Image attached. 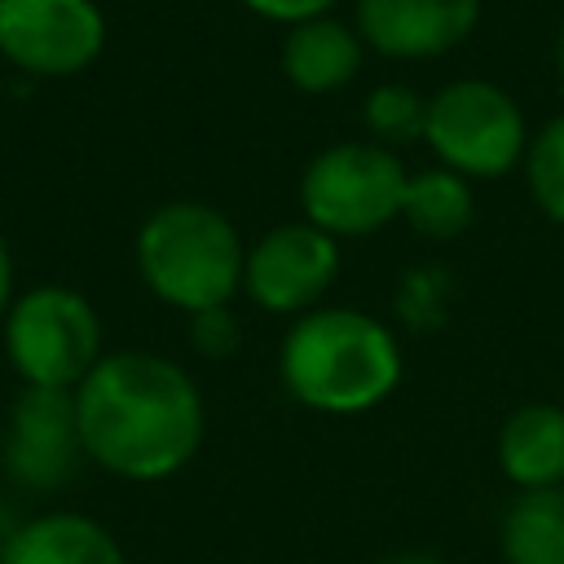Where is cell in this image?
Instances as JSON below:
<instances>
[{"instance_id":"obj_15","label":"cell","mask_w":564,"mask_h":564,"mask_svg":"<svg viewBox=\"0 0 564 564\" xmlns=\"http://www.w3.org/2000/svg\"><path fill=\"white\" fill-rule=\"evenodd\" d=\"M401 220L423 238H454L471 225V185L449 167H427L405 176Z\"/></svg>"},{"instance_id":"obj_16","label":"cell","mask_w":564,"mask_h":564,"mask_svg":"<svg viewBox=\"0 0 564 564\" xmlns=\"http://www.w3.org/2000/svg\"><path fill=\"white\" fill-rule=\"evenodd\" d=\"M524 172L538 207L564 225V115H555L524 150Z\"/></svg>"},{"instance_id":"obj_11","label":"cell","mask_w":564,"mask_h":564,"mask_svg":"<svg viewBox=\"0 0 564 564\" xmlns=\"http://www.w3.org/2000/svg\"><path fill=\"white\" fill-rule=\"evenodd\" d=\"M498 467L520 494L560 489L564 485V410L551 401H529L511 410L498 432Z\"/></svg>"},{"instance_id":"obj_4","label":"cell","mask_w":564,"mask_h":564,"mask_svg":"<svg viewBox=\"0 0 564 564\" xmlns=\"http://www.w3.org/2000/svg\"><path fill=\"white\" fill-rule=\"evenodd\" d=\"M4 348L26 388L75 392L101 361L97 308L70 286H31L4 313Z\"/></svg>"},{"instance_id":"obj_9","label":"cell","mask_w":564,"mask_h":564,"mask_svg":"<svg viewBox=\"0 0 564 564\" xmlns=\"http://www.w3.org/2000/svg\"><path fill=\"white\" fill-rule=\"evenodd\" d=\"M79 419L75 392L62 388H22L9 410L4 432V467L26 489H57L70 480L79 463Z\"/></svg>"},{"instance_id":"obj_23","label":"cell","mask_w":564,"mask_h":564,"mask_svg":"<svg viewBox=\"0 0 564 564\" xmlns=\"http://www.w3.org/2000/svg\"><path fill=\"white\" fill-rule=\"evenodd\" d=\"M555 62H560V79H564V26H560V40H555Z\"/></svg>"},{"instance_id":"obj_8","label":"cell","mask_w":564,"mask_h":564,"mask_svg":"<svg viewBox=\"0 0 564 564\" xmlns=\"http://www.w3.org/2000/svg\"><path fill=\"white\" fill-rule=\"evenodd\" d=\"M335 273H339L335 238L308 220H295L269 229L247 251L242 286L264 313H308L326 295Z\"/></svg>"},{"instance_id":"obj_5","label":"cell","mask_w":564,"mask_h":564,"mask_svg":"<svg viewBox=\"0 0 564 564\" xmlns=\"http://www.w3.org/2000/svg\"><path fill=\"white\" fill-rule=\"evenodd\" d=\"M405 167L379 141H335L308 159L300 176L304 220L322 234H375L401 216Z\"/></svg>"},{"instance_id":"obj_1","label":"cell","mask_w":564,"mask_h":564,"mask_svg":"<svg viewBox=\"0 0 564 564\" xmlns=\"http://www.w3.org/2000/svg\"><path fill=\"white\" fill-rule=\"evenodd\" d=\"M84 454L123 480H167L203 445V397L159 352H106L75 388Z\"/></svg>"},{"instance_id":"obj_3","label":"cell","mask_w":564,"mask_h":564,"mask_svg":"<svg viewBox=\"0 0 564 564\" xmlns=\"http://www.w3.org/2000/svg\"><path fill=\"white\" fill-rule=\"evenodd\" d=\"M137 269L145 286L185 313L220 308L242 286L247 247L212 203H163L137 234Z\"/></svg>"},{"instance_id":"obj_7","label":"cell","mask_w":564,"mask_h":564,"mask_svg":"<svg viewBox=\"0 0 564 564\" xmlns=\"http://www.w3.org/2000/svg\"><path fill=\"white\" fill-rule=\"evenodd\" d=\"M106 44L97 0H0V53L31 75H75Z\"/></svg>"},{"instance_id":"obj_22","label":"cell","mask_w":564,"mask_h":564,"mask_svg":"<svg viewBox=\"0 0 564 564\" xmlns=\"http://www.w3.org/2000/svg\"><path fill=\"white\" fill-rule=\"evenodd\" d=\"M388 564H445V560L423 555V551H410V555H397V560H388Z\"/></svg>"},{"instance_id":"obj_20","label":"cell","mask_w":564,"mask_h":564,"mask_svg":"<svg viewBox=\"0 0 564 564\" xmlns=\"http://www.w3.org/2000/svg\"><path fill=\"white\" fill-rule=\"evenodd\" d=\"M242 4L256 9L260 18H273V22L295 26V22H308V18H326V9L335 0H242Z\"/></svg>"},{"instance_id":"obj_6","label":"cell","mask_w":564,"mask_h":564,"mask_svg":"<svg viewBox=\"0 0 564 564\" xmlns=\"http://www.w3.org/2000/svg\"><path fill=\"white\" fill-rule=\"evenodd\" d=\"M423 141L458 176H507L529 150L516 97L489 79H454L427 97Z\"/></svg>"},{"instance_id":"obj_17","label":"cell","mask_w":564,"mask_h":564,"mask_svg":"<svg viewBox=\"0 0 564 564\" xmlns=\"http://www.w3.org/2000/svg\"><path fill=\"white\" fill-rule=\"evenodd\" d=\"M361 115H366V128L388 145L392 141H419L423 123H427V101L405 84H379L366 97Z\"/></svg>"},{"instance_id":"obj_2","label":"cell","mask_w":564,"mask_h":564,"mask_svg":"<svg viewBox=\"0 0 564 564\" xmlns=\"http://www.w3.org/2000/svg\"><path fill=\"white\" fill-rule=\"evenodd\" d=\"M278 370L300 405L317 414H366L401 383V348L361 308H308L291 322Z\"/></svg>"},{"instance_id":"obj_14","label":"cell","mask_w":564,"mask_h":564,"mask_svg":"<svg viewBox=\"0 0 564 564\" xmlns=\"http://www.w3.org/2000/svg\"><path fill=\"white\" fill-rule=\"evenodd\" d=\"M498 542L507 564H564V485L516 494Z\"/></svg>"},{"instance_id":"obj_13","label":"cell","mask_w":564,"mask_h":564,"mask_svg":"<svg viewBox=\"0 0 564 564\" xmlns=\"http://www.w3.org/2000/svg\"><path fill=\"white\" fill-rule=\"evenodd\" d=\"M361 66V35L339 18H308L282 35V70L304 93L344 88Z\"/></svg>"},{"instance_id":"obj_18","label":"cell","mask_w":564,"mask_h":564,"mask_svg":"<svg viewBox=\"0 0 564 564\" xmlns=\"http://www.w3.org/2000/svg\"><path fill=\"white\" fill-rule=\"evenodd\" d=\"M445 300H449V273L427 264V269H410L405 273L397 308H401V317L410 326H436L441 313H445Z\"/></svg>"},{"instance_id":"obj_21","label":"cell","mask_w":564,"mask_h":564,"mask_svg":"<svg viewBox=\"0 0 564 564\" xmlns=\"http://www.w3.org/2000/svg\"><path fill=\"white\" fill-rule=\"evenodd\" d=\"M9 291H13V260H9V247L0 242V317L9 313Z\"/></svg>"},{"instance_id":"obj_12","label":"cell","mask_w":564,"mask_h":564,"mask_svg":"<svg viewBox=\"0 0 564 564\" xmlns=\"http://www.w3.org/2000/svg\"><path fill=\"white\" fill-rule=\"evenodd\" d=\"M0 564H128L115 533L88 516L53 511L18 524L0 551Z\"/></svg>"},{"instance_id":"obj_10","label":"cell","mask_w":564,"mask_h":564,"mask_svg":"<svg viewBox=\"0 0 564 564\" xmlns=\"http://www.w3.org/2000/svg\"><path fill=\"white\" fill-rule=\"evenodd\" d=\"M480 18V0H357L361 44L388 57H436L458 48Z\"/></svg>"},{"instance_id":"obj_19","label":"cell","mask_w":564,"mask_h":564,"mask_svg":"<svg viewBox=\"0 0 564 564\" xmlns=\"http://www.w3.org/2000/svg\"><path fill=\"white\" fill-rule=\"evenodd\" d=\"M189 339L203 357H229L242 339V326L238 317L229 313V304L220 308H203V313H189Z\"/></svg>"}]
</instances>
